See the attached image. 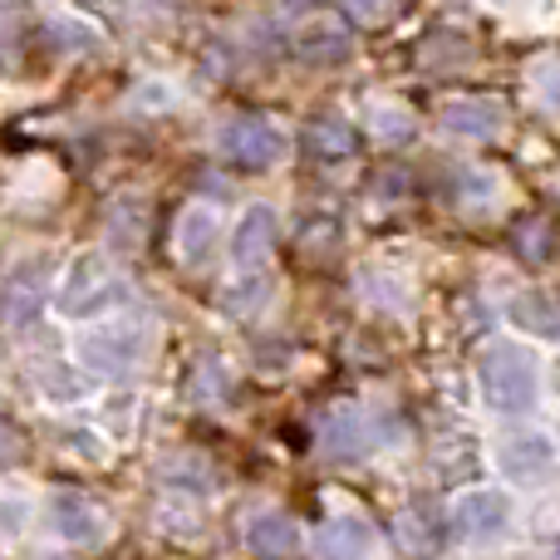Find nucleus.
<instances>
[{"instance_id":"obj_1","label":"nucleus","mask_w":560,"mask_h":560,"mask_svg":"<svg viewBox=\"0 0 560 560\" xmlns=\"http://www.w3.org/2000/svg\"><path fill=\"white\" fill-rule=\"evenodd\" d=\"M477 388L497 413H526L541 398V364L526 345L497 339L487 345V354L477 359Z\"/></svg>"},{"instance_id":"obj_2","label":"nucleus","mask_w":560,"mask_h":560,"mask_svg":"<svg viewBox=\"0 0 560 560\" xmlns=\"http://www.w3.org/2000/svg\"><path fill=\"white\" fill-rule=\"evenodd\" d=\"M128 300V280L114 261L104 256H84V261L69 271L65 290H59V310L69 319H94V315H108Z\"/></svg>"},{"instance_id":"obj_3","label":"nucleus","mask_w":560,"mask_h":560,"mask_svg":"<svg viewBox=\"0 0 560 560\" xmlns=\"http://www.w3.org/2000/svg\"><path fill=\"white\" fill-rule=\"evenodd\" d=\"M217 153L236 167H271L290 153V133L261 114H236L217 128Z\"/></svg>"},{"instance_id":"obj_4","label":"nucleus","mask_w":560,"mask_h":560,"mask_svg":"<svg viewBox=\"0 0 560 560\" xmlns=\"http://www.w3.org/2000/svg\"><path fill=\"white\" fill-rule=\"evenodd\" d=\"M148 349H153V329L138 325V319H118V325H104L79 339L84 364L104 369V374H133L148 359Z\"/></svg>"},{"instance_id":"obj_5","label":"nucleus","mask_w":560,"mask_h":560,"mask_svg":"<svg viewBox=\"0 0 560 560\" xmlns=\"http://www.w3.org/2000/svg\"><path fill=\"white\" fill-rule=\"evenodd\" d=\"M512 526V497L506 492H492V487H482V492H467L453 502V536L457 541H497V536Z\"/></svg>"},{"instance_id":"obj_6","label":"nucleus","mask_w":560,"mask_h":560,"mask_svg":"<svg viewBox=\"0 0 560 560\" xmlns=\"http://www.w3.org/2000/svg\"><path fill=\"white\" fill-rule=\"evenodd\" d=\"M551 463H556V447L536 428H512V433L497 438V467L512 482H536V477L551 472Z\"/></svg>"},{"instance_id":"obj_7","label":"nucleus","mask_w":560,"mask_h":560,"mask_svg":"<svg viewBox=\"0 0 560 560\" xmlns=\"http://www.w3.org/2000/svg\"><path fill=\"white\" fill-rule=\"evenodd\" d=\"M378 551V532L369 516H329L315 532V560H374Z\"/></svg>"},{"instance_id":"obj_8","label":"nucleus","mask_w":560,"mask_h":560,"mask_svg":"<svg viewBox=\"0 0 560 560\" xmlns=\"http://www.w3.org/2000/svg\"><path fill=\"white\" fill-rule=\"evenodd\" d=\"M49 526H55L65 541H74V546H94V541H104L108 536L104 512H98L89 497H79V492H55L49 497Z\"/></svg>"},{"instance_id":"obj_9","label":"nucleus","mask_w":560,"mask_h":560,"mask_svg":"<svg viewBox=\"0 0 560 560\" xmlns=\"http://www.w3.org/2000/svg\"><path fill=\"white\" fill-rule=\"evenodd\" d=\"M374 447V423L359 408H329L319 423V453L325 457H364Z\"/></svg>"},{"instance_id":"obj_10","label":"nucleus","mask_w":560,"mask_h":560,"mask_svg":"<svg viewBox=\"0 0 560 560\" xmlns=\"http://www.w3.org/2000/svg\"><path fill=\"white\" fill-rule=\"evenodd\" d=\"M443 128L457 138H472V143H492L502 133V104L497 98H447Z\"/></svg>"},{"instance_id":"obj_11","label":"nucleus","mask_w":560,"mask_h":560,"mask_svg":"<svg viewBox=\"0 0 560 560\" xmlns=\"http://www.w3.org/2000/svg\"><path fill=\"white\" fill-rule=\"evenodd\" d=\"M35 271H39V276L49 271V256H30V261H20L15 271H10V280H5L10 329L30 325V319L39 315V295H45V280H35Z\"/></svg>"},{"instance_id":"obj_12","label":"nucleus","mask_w":560,"mask_h":560,"mask_svg":"<svg viewBox=\"0 0 560 560\" xmlns=\"http://www.w3.org/2000/svg\"><path fill=\"white\" fill-rule=\"evenodd\" d=\"M246 546L261 560H290V556H300V526L285 512H261L246 526Z\"/></svg>"},{"instance_id":"obj_13","label":"nucleus","mask_w":560,"mask_h":560,"mask_svg":"<svg viewBox=\"0 0 560 560\" xmlns=\"http://www.w3.org/2000/svg\"><path fill=\"white\" fill-rule=\"evenodd\" d=\"M276 232H280V222H276L271 207H252V212L236 222V236H232L236 266H261L276 246Z\"/></svg>"},{"instance_id":"obj_14","label":"nucleus","mask_w":560,"mask_h":560,"mask_svg":"<svg viewBox=\"0 0 560 560\" xmlns=\"http://www.w3.org/2000/svg\"><path fill=\"white\" fill-rule=\"evenodd\" d=\"M349 49H354V39H349V30L339 20H310V25L295 30V55L310 59V65H335Z\"/></svg>"},{"instance_id":"obj_15","label":"nucleus","mask_w":560,"mask_h":560,"mask_svg":"<svg viewBox=\"0 0 560 560\" xmlns=\"http://www.w3.org/2000/svg\"><path fill=\"white\" fill-rule=\"evenodd\" d=\"M212 242H217V212L212 207H187L183 222H177V256L187 266H197L212 256Z\"/></svg>"},{"instance_id":"obj_16","label":"nucleus","mask_w":560,"mask_h":560,"mask_svg":"<svg viewBox=\"0 0 560 560\" xmlns=\"http://www.w3.org/2000/svg\"><path fill=\"white\" fill-rule=\"evenodd\" d=\"M512 319L516 325H526L532 335L551 339V345H560V300L541 295V290H526V295L512 300Z\"/></svg>"},{"instance_id":"obj_17","label":"nucleus","mask_w":560,"mask_h":560,"mask_svg":"<svg viewBox=\"0 0 560 560\" xmlns=\"http://www.w3.org/2000/svg\"><path fill=\"white\" fill-rule=\"evenodd\" d=\"M310 148H315V158H325V163H339V158L354 148V128H349L345 118H315Z\"/></svg>"},{"instance_id":"obj_18","label":"nucleus","mask_w":560,"mask_h":560,"mask_svg":"<svg viewBox=\"0 0 560 560\" xmlns=\"http://www.w3.org/2000/svg\"><path fill=\"white\" fill-rule=\"evenodd\" d=\"M271 276L266 271H252V276H236V285H226V295H222V305L226 310H236V315H256V310L271 300Z\"/></svg>"},{"instance_id":"obj_19","label":"nucleus","mask_w":560,"mask_h":560,"mask_svg":"<svg viewBox=\"0 0 560 560\" xmlns=\"http://www.w3.org/2000/svg\"><path fill=\"white\" fill-rule=\"evenodd\" d=\"M374 133L384 143H404V138H413V114L404 104H374Z\"/></svg>"},{"instance_id":"obj_20","label":"nucleus","mask_w":560,"mask_h":560,"mask_svg":"<svg viewBox=\"0 0 560 560\" xmlns=\"http://www.w3.org/2000/svg\"><path fill=\"white\" fill-rule=\"evenodd\" d=\"M536 89H541L546 104L560 108V59H551V65H541V79H536Z\"/></svg>"}]
</instances>
